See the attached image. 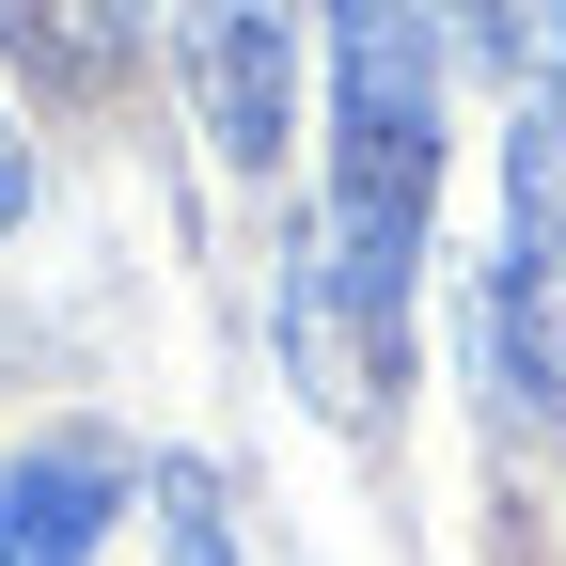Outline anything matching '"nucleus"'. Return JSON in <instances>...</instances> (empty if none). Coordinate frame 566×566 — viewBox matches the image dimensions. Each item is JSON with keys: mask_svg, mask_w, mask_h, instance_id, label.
<instances>
[{"mask_svg": "<svg viewBox=\"0 0 566 566\" xmlns=\"http://www.w3.org/2000/svg\"><path fill=\"white\" fill-rule=\"evenodd\" d=\"M424 205H441V17L346 0L331 17V300L363 315V346L409 331Z\"/></svg>", "mask_w": 566, "mask_h": 566, "instance_id": "obj_1", "label": "nucleus"}, {"mask_svg": "<svg viewBox=\"0 0 566 566\" xmlns=\"http://www.w3.org/2000/svg\"><path fill=\"white\" fill-rule=\"evenodd\" d=\"M488 331H504V394L566 424V95H535L520 142H504V283H488Z\"/></svg>", "mask_w": 566, "mask_h": 566, "instance_id": "obj_2", "label": "nucleus"}, {"mask_svg": "<svg viewBox=\"0 0 566 566\" xmlns=\"http://www.w3.org/2000/svg\"><path fill=\"white\" fill-rule=\"evenodd\" d=\"M189 63H205L221 158L268 174V158H283V0H205V17H189Z\"/></svg>", "mask_w": 566, "mask_h": 566, "instance_id": "obj_3", "label": "nucleus"}, {"mask_svg": "<svg viewBox=\"0 0 566 566\" xmlns=\"http://www.w3.org/2000/svg\"><path fill=\"white\" fill-rule=\"evenodd\" d=\"M111 457L95 441H48V457H17L0 472V566H95V535H111Z\"/></svg>", "mask_w": 566, "mask_h": 566, "instance_id": "obj_4", "label": "nucleus"}, {"mask_svg": "<svg viewBox=\"0 0 566 566\" xmlns=\"http://www.w3.org/2000/svg\"><path fill=\"white\" fill-rule=\"evenodd\" d=\"M0 48L48 95H95V80H126V0H0Z\"/></svg>", "mask_w": 566, "mask_h": 566, "instance_id": "obj_5", "label": "nucleus"}, {"mask_svg": "<svg viewBox=\"0 0 566 566\" xmlns=\"http://www.w3.org/2000/svg\"><path fill=\"white\" fill-rule=\"evenodd\" d=\"M158 520H174V566H237V551H221V488H205L189 457L158 472Z\"/></svg>", "mask_w": 566, "mask_h": 566, "instance_id": "obj_6", "label": "nucleus"}, {"mask_svg": "<svg viewBox=\"0 0 566 566\" xmlns=\"http://www.w3.org/2000/svg\"><path fill=\"white\" fill-rule=\"evenodd\" d=\"M17 221H32V142L0 126V237H17Z\"/></svg>", "mask_w": 566, "mask_h": 566, "instance_id": "obj_7", "label": "nucleus"}]
</instances>
